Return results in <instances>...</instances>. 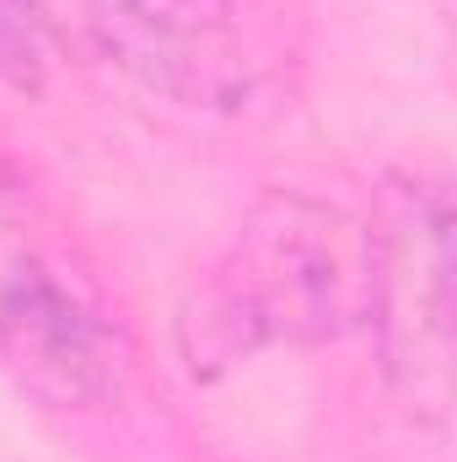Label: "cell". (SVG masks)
I'll use <instances>...</instances> for the list:
<instances>
[{"label":"cell","instance_id":"6da1fadb","mask_svg":"<svg viewBox=\"0 0 457 462\" xmlns=\"http://www.w3.org/2000/svg\"><path fill=\"white\" fill-rule=\"evenodd\" d=\"M371 318V226L312 194H264L200 274L178 345L210 376L258 349L323 345Z\"/></svg>","mask_w":457,"mask_h":462},{"label":"cell","instance_id":"7a4b0ae2","mask_svg":"<svg viewBox=\"0 0 457 462\" xmlns=\"http://www.w3.org/2000/svg\"><path fill=\"white\" fill-rule=\"evenodd\" d=\"M124 323L27 189L0 183V371L54 409L108 403L124 382Z\"/></svg>","mask_w":457,"mask_h":462},{"label":"cell","instance_id":"3957f363","mask_svg":"<svg viewBox=\"0 0 457 462\" xmlns=\"http://www.w3.org/2000/svg\"><path fill=\"white\" fill-rule=\"evenodd\" d=\"M22 11L38 38L183 108H242L269 65L242 0H22Z\"/></svg>","mask_w":457,"mask_h":462},{"label":"cell","instance_id":"277c9868","mask_svg":"<svg viewBox=\"0 0 457 462\" xmlns=\"http://www.w3.org/2000/svg\"><path fill=\"white\" fill-rule=\"evenodd\" d=\"M371 226V328L393 382L442 409L452 382V210L447 189L404 183Z\"/></svg>","mask_w":457,"mask_h":462},{"label":"cell","instance_id":"5b68a950","mask_svg":"<svg viewBox=\"0 0 457 462\" xmlns=\"http://www.w3.org/2000/svg\"><path fill=\"white\" fill-rule=\"evenodd\" d=\"M0 81L33 92L43 81V38L27 22L22 0H0Z\"/></svg>","mask_w":457,"mask_h":462}]
</instances>
